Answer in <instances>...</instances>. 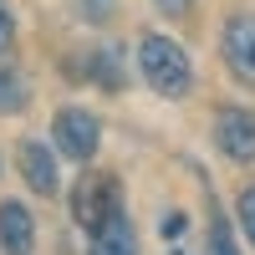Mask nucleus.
Here are the masks:
<instances>
[{
  "mask_svg": "<svg viewBox=\"0 0 255 255\" xmlns=\"http://www.w3.org/2000/svg\"><path fill=\"white\" fill-rule=\"evenodd\" d=\"M138 72H143V82L158 97H174V102L189 97V87H194V61H189V51L174 36H158V31H148L138 41Z\"/></svg>",
  "mask_w": 255,
  "mask_h": 255,
  "instance_id": "nucleus-1",
  "label": "nucleus"
},
{
  "mask_svg": "<svg viewBox=\"0 0 255 255\" xmlns=\"http://www.w3.org/2000/svg\"><path fill=\"white\" fill-rule=\"evenodd\" d=\"M118 209H123V184L113 174H82L77 179V189H72V220L87 230V235L108 215H118Z\"/></svg>",
  "mask_w": 255,
  "mask_h": 255,
  "instance_id": "nucleus-2",
  "label": "nucleus"
},
{
  "mask_svg": "<svg viewBox=\"0 0 255 255\" xmlns=\"http://www.w3.org/2000/svg\"><path fill=\"white\" fill-rule=\"evenodd\" d=\"M51 138H56V153H67L72 163H87L102 143V123L87 108H61L51 118Z\"/></svg>",
  "mask_w": 255,
  "mask_h": 255,
  "instance_id": "nucleus-3",
  "label": "nucleus"
},
{
  "mask_svg": "<svg viewBox=\"0 0 255 255\" xmlns=\"http://www.w3.org/2000/svg\"><path fill=\"white\" fill-rule=\"evenodd\" d=\"M220 51H225L230 77H235V82H245V87H255V10L230 15V20H225Z\"/></svg>",
  "mask_w": 255,
  "mask_h": 255,
  "instance_id": "nucleus-4",
  "label": "nucleus"
},
{
  "mask_svg": "<svg viewBox=\"0 0 255 255\" xmlns=\"http://www.w3.org/2000/svg\"><path fill=\"white\" fill-rule=\"evenodd\" d=\"M215 143L230 163H255V113L220 108L215 113Z\"/></svg>",
  "mask_w": 255,
  "mask_h": 255,
  "instance_id": "nucleus-5",
  "label": "nucleus"
},
{
  "mask_svg": "<svg viewBox=\"0 0 255 255\" xmlns=\"http://www.w3.org/2000/svg\"><path fill=\"white\" fill-rule=\"evenodd\" d=\"M31 245H36L31 209L15 204V199H5V204H0V250H5V255H31Z\"/></svg>",
  "mask_w": 255,
  "mask_h": 255,
  "instance_id": "nucleus-6",
  "label": "nucleus"
},
{
  "mask_svg": "<svg viewBox=\"0 0 255 255\" xmlns=\"http://www.w3.org/2000/svg\"><path fill=\"white\" fill-rule=\"evenodd\" d=\"M15 163H20V174H26V184L36 189V194H56V153H51L46 143L26 138L20 153H15Z\"/></svg>",
  "mask_w": 255,
  "mask_h": 255,
  "instance_id": "nucleus-7",
  "label": "nucleus"
},
{
  "mask_svg": "<svg viewBox=\"0 0 255 255\" xmlns=\"http://www.w3.org/2000/svg\"><path fill=\"white\" fill-rule=\"evenodd\" d=\"M87 255H138V235H133V220L123 215H108L97 230H92V245H87Z\"/></svg>",
  "mask_w": 255,
  "mask_h": 255,
  "instance_id": "nucleus-8",
  "label": "nucleus"
},
{
  "mask_svg": "<svg viewBox=\"0 0 255 255\" xmlns=\"http://www.w3.org/2000/svg\"><path fill=\"white\" fill-rule=\"evenodd\" d=\"M87 77L97 82V87H108V92H123V82H128V72H123V51H118V46L92 51V56H87Z\"/></svg>",
  "mask_w": 255,
  "mask_h": 255,
  "instance_id": "nucleus-9",
  "label": "nucleus"
},
{
  "mask_svg": "<svg viewBox=\"0 0 255 255\" xmlns=\"http://www.w3.org/2000/svg\"><path fill=\"white\" fill-rule=\"evenodd\" d=\"M31 102V87H26V77H20L15 67H5V61H0V113H20Z\"/></svg>",
  "mask_w": 255,
  "mask_h": 255,
  "instance_id": "nucleus-10",
  "label": "nucleus"
},
{
  "mask_svg": "<svg viewBox=\"0 0 255 255\" xmlns=\"http://www.w3.org/2000/svg\"><path fill=\"white\" fill-rule=\"evenodd\" d=\"M209 255H240L235 245V230H230V220L215 209V225H209Z\"/></svg>",
  "mask_w": 255,
  "mask_h": 255,
  "instance_id": "nucleus-11",
  "label": "nucleus"
},
{
  "mask_svg": "<svg viewBox=\"0 0 255 255\" xmlns=\"http://www.w3.org/2000/svg\"><path fill=\"white\" fill-rule=\"evenodd\" d=\"M235 215H240V230H245V235H250V245H255V184H250V189H240Z\"/></svg>",
  "mask_w": 255,
  "mask_h": 255,
  "instance_id": "nucleus-12",
  "label": "nucleus"
},
{
  "mask_svg": "<svg viewBox=\"0 0 255 255\" xmlns=\"http://www.w3.org/2000/svg\"><path fill=\"white\" fill-rule=\"evenodd\" d=\"M10 46H15V15H10L5 0H0V56H5Z\"/></svg>",
  "mask_w": 255,
  "mask_h": 255,
  "instance_id": "nucleus-13",
  "label": "nucleus"
},
{
  "mask_svg": "<svg viewBox=\"0 0 255 255\" xmlns=\"http://www.w3.org/2000/svg\"><path fill=\"white\" fill-rule=\"evenodd\" d=\"M153 5H158L163 15H174V20H184L189 10H194V0H153Z\"/></svg>",
  "mask_w": 255,
  "mask_h": 255,
  "instance_id": "nucleus-14",
  "label": "nucleus"
},
{
  "mask_svg": "<svg viewBox=\"0 0 255 255\" xmlns=\"http://www.w3.org/2000/svg\"><path fill=\"white\" fill-rule=\"evenodd\" d=\"M87 5V20H108L113 15V0H82Z\"/></svg>",
  "mask_w": 255,
  "mask_h": 255,
  "instance_id": "nucleus-15",
  "label": "nucleus"
},
{
  "mask_svg": "<svg viewBox=\"0 0 255 255\" xmlns=\"http://www.w3.org/2000/svg\"><path fill=\"white\" fill-rule=\"evenodd\" d=\"M184 225H189V220L174 209V215H163V235H168V240H174V235H184Z\"/></svg>",
  "mask_w": 255,
  "mask_h": 255,
  "instance_id": "nucleus-16",
  "label": "nucleus"
}]
</instances>
